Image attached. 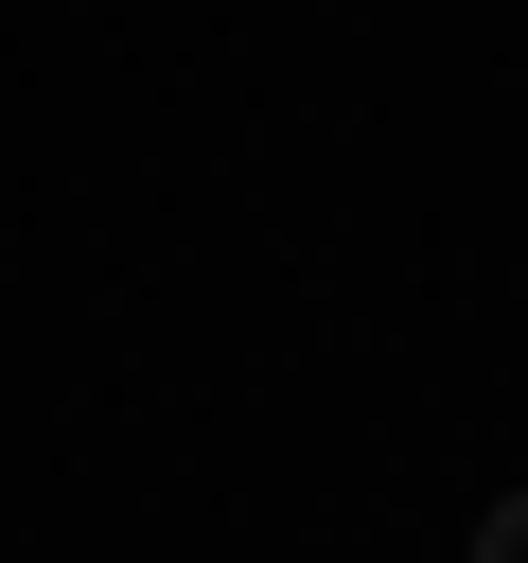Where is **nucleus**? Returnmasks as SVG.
Masks as SVG:
<instances>
[{
	"instance_id": "f257e3e1",
	"label": "nucleus",
	"mask_w": 528,
	"mask_h": 563,
	"mask_svg": "<svg viewBox=\"0 0 528 563\" xmlns=\"http://www.w3.org/2000/svg\"><path fill=\"white\" fill-rule=\"evenodd\" d=\"M475 563H528V493H510V510H493V528H475Z\"/></svg>"
}]
</instances>
